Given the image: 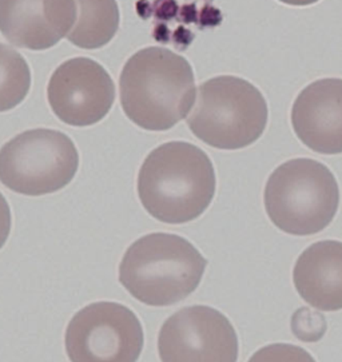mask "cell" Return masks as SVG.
I'll return each mask as SVG.
<instances>
[{"instance_id":"cell-1","label":"cell","mask_w":342,"mask_h":362,"mask_svg":"<svg viewBox=\"0 0 342 362\" xmlns=\"http://www.w3.org/2000/svg\"><path fill=\"white\" fill-rule=\"evenodd\" d=\"M217 187L208 154L187 142H167L147 156L138 174V195L151 217L182 225L201 217Z\"/></svg>"},{"instance_id":"cell-2","label":"cell","mask_w":342,"mask_h":362,"mask_svg":"<svg viewBox=\"0 0 342 362\" xmlns=\"http://www.w3.org/2000/svg\"><path fill=\"white\" fill-rule=\"evenodd\" d=\"M126 117L147 132H166L184 119L196 102V78L184 57L163 47L139 49L119 78Z\"/></svg>"},{"instance_id":"cell-3","label":"cell","mask_w":342,"mask_h":362,"mask_svg":"<svg viewBox=\"0 0 342 362\" xmlns=\"http://www.w3.org/2000/svg\"><path fill=\"white\" fill-rule=\"evenodd\" d=\"M208 259L184 237L151 233L126 250L119 281L135 300L148 306H170L196 291Z\"/></svg>"},{"instance_id":"cell-4","label":"cell","mask_w":342,"mask_h":362,"mask_svg":"<svg viewBox=\"0 0 342 362\" xmlns=\"http://www.w3.org/2000/svg\"><path fill=\"white\" fill-rule=\"evenodd\" d=\"M264 202L270 221L292 235H313L326 229L340 206L334 174L309 158L288 160L271 173Z\"/></svg>"},{"instance_id":"cell-5","label":"cell","mask_w":342,"mask_h":362,"mask_svg":"<svg viewBox=\"0 0 342 362\" xmlns=\"http://www.w3.org/2000/svg\"><path fill=\"white\" fill-rule=\"evenodd\" d=\"M268 103L246 79L223 75L199 86L187 124L199 141L220 150H241L265 133Z\"/></svg>"},{"instance_id":"cell-6","label":"cell","mask_w":342,"mask_h":362,"mask_svg":"<svg viewBox=\"0 0 342 362\" xmlns=\"http://www.w3.org/2000/svg\"><path fill=\"white\" fill-rule=\"evenodd\" d=\"M78 169L76 146L57 130H28L0 148V182L15 193H57L73 181Z\"/></svg>"},{"instance_id":"cell-7","label":"cell","mask_w":342,"mask_h":362,"mask_svg":"<svg viewBox=\"0 0 342 362\" xmlns=\"http://www.w3.org/2000/svg\"><path fill=\"white\" fill-rule=\"evenodd\" d=\"M143 329L134 312L118 302H95L73 315L64 336L71 362H136Z\"/></svg>"},{"instance_id":"cell-8","label":"cell","mask_w":342,"mask_h":362,"mask_svg":"<svg viewBox=\"0 0 342 362\" xmlns=\"http://www.w3.org/2000/svg\"><path fill=\"white\" fill-rule=\"evenodd\" d=\"M238 336L220 310L196 305L169 317L158 336L162 362H237Z\"/></svg>"},{"instance_id":"cell-9","label":"cell","mask_w":342,"mask_h":362,"mask_svg":"<svg viewBox=\"0 0 342 362\" xmlns=\"http://www.w3.org/2000/svg\"><path fill=\"white\" fill-rule=\"evenodd\" d=\"M47 99L63 123L87 127L106 118L115 102L110 74L90 58L63 62L49 78Z\"/></svg>"},{"instance_id":"cell-10","label":"cell","mask_w":342,"mask_h":362,"mask_svg":"<svg viewBox=\"0 0 342 362\" xmlns=\"http://www.w3.org/2000/svg\"><path fill=\"white\" fill-rule=\"evenodd\" d=\"M75 0H0V33L19 49L43 51L71 33Z\"/></svg>"},{"instance_id":"cell-11","label":"cell","mask_w":342,"mask_h":362,"mask_svg":"<svg viewBox=\"0 0 342 362\" xmlns=\"http://www.w3.org/2000/svg\"><path fill=\"white\" fill-rule=\"evenodd\" d=\"M292 126L298 139L318 154L342 153V79L325 78L295 98Z\"/></svg>"},{"instance_id":"cell-12","label":"cell","mask_w":342,"mask_h":362,"mask_svg":"<svg viewBox=\"0 0 342 362\" xmlns=\"http://www.w3.org/2000/svg\"><path fill=\"white\" fill-rule=\"evenodd\" d=\"M293 284L310 306L342 310V242H316L305 249L295 261Z\"/></svg>"},{"instance_id":"cell-13","label":"cell","mask_w":342,"mask_h":362,"mask_svg":"<svg viewBox=\"0 0 342 362\" xmlns=\"http://www.w3.org/2000/svg\"><path fill=\"white\" fill-rule=\"evenodd\" d=\"M78 19L67 39L83 49L109 45L118 33L121 15L117 0H75Z\"/></svg>"},{"instance_id":"cell-14","label":"cell","mask_w":342,"mask_h":362,"mask_svg":"<svg viewBox=\"0 0 342 362\" xmlns=\"http://www.w3.org/2000/svg\"><path fill=\"white\" fill-rule=\"evenodd\" d=\"M31 88V71L25 58L0 43V112L19 106Z\"/></svg>"},{"instance_id":"cell-15","label":"cell","mask_w":342,"mask_h":362,"mask_svg":"<svg viewBox=\"0 0 342 362\" xmlns=\"http://www.w3.org/2000/svg\"><path fill=\"white\" fill-rule=\"evenodd\" d=\"M247 362H316L304 348L292 344H271L256 350Z\"/></svg>"},{"instance_id":"cell-16","label":"cell","mask_w":342,"mask_h":362,"mask_svg":"<svg viewBox=\"0 0 342 362\" xmlns=\"http://www.w3.org/2000/svg\"><path fill=\"white\" fill-rule=\"evenodd\" d=\"M11 209L3 194L0 193V249L4 246L11 233Z\"/></svg>"},{"instance_id":"cell-17","label":"cell","mask_w":342,"mask_h":362,"mask_svg":"<svg viewBox=\"0 0 342 362\" xmlns=\"http://www.w3.org/2000/svg\"><path fill=\"white\" fill-rule=\"evenodd\" d=\"M278 1L288 6H294V7H305V6H312L314 3H318L319 0H278Z\"/></svg>"}]
</instances>
